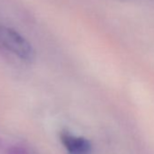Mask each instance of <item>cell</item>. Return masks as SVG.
<instances>
[{"mask_svg": "<svg viewBox=\"0 0 154 154\" xmlns=\"http://www.w3.org/2000/svg\"><path fill=\"white\" fill-rule=\"evenodd\" d=\"M0 44L22 60L31 61L34 58L35 53L28 41L11 28L0 26Z\"/></svg>", "mask_w": 154, "mask_h": 154, "instance_id": "1", "label": "cell"}, {"mask_svg": "<svg viewBox=\"0 0 154 154\" xmlns=\"http://www.w3.org/2000/svg\"><path fill=\"white\" fill-rule=\"evenodd\" d=\"M60 139L69 154L92 153V144L84 137L72 135L68 131H63L60 134Z\"/></svg>", "mask_w": 154, "mask_h": 154, "instance_id": "2", "label": "cell"}, {"mask_svg": "<svg viewBox=\"0 0 154 154\" xmlns=\"http://www.w3.org/2000/svg\"><path fill=\"white\" fill-rule=\"evenodd\" d=\"M8 154H27V152H26L24 149H22L20 148L19 149L18 148H13L10 149Z\"/></svg>", "mask_w": 154, "mask_h": 154, "instance_id": "3", "label": "cell"}]
</instances>
